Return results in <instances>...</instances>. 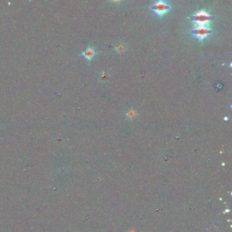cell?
<instances>
[{
  "label": "cell",
  "instance_id": "3957f363",
  "mask_svg": "<svg viewBox=\"0 0 232 232\" xmlns=\"http://www.w3.org/2000/svg\"><path fill=\"white\" fill-rule=\"evenodd\" d=\"M209 19H210V16L206 13H204V12H201V13H199L198 14L196 15L193 17L194 21L196 22L198 25H200L197 26V27H206L204 25L205 23L208 21Z\"/></svg>",
  "mask_w": 232,
  "mask_h": 232
},
{
  "label": "cell",
  "instance_id": "6da1fadb",
  "mask_svg": "<svg viewBox=\"0 0 232 232\" xmlns=\"http://www.w3.org/2000/svg\"><path fill=\"white\" fill-rule=\"evenodd\" d=\"M170 6L168 2L164 1L157 2L151 6V10L158 16H163L169 11Z\"/></svg>",
  "mask_w": 232,
  "mask_h": 232
},
{
  "label": "cell",
  "instance_id": "52a82bcc",
  "mask_svg": "<svg viewBox=\"0 0 232 232\" xmlns=\"http://www.w3.org/2000/svg\"><path fill=\"white\" fill-rule=\"evenodd\" d=\"M117 51H118V52H119V53H122V52H123L124 51H125V47H124V45H123V44H120V45H119V46L117 47Z\"/></svg>",
  "mask_w": 232,
  "mask_h": 232
},
{
  "label": "cell",
  "instance_id": "277c9868",
  "mask_svg": "<svg viewBox=\"0 0 232 232\" xmlns=\"http://www.w3.org/2000/svg\"><path fill=\"white\" fill-rule=\"evenodd\" d=\"M95 55H96V52H95V49L91 47L86 48L85 51L82 52V56L83 57L84 59H85L86 61H91L95 57Z\"/></svg>",
  "mask_w": 232,
  "mask_h": 232
},
{
  "label": "cell",
  "instance_id": "5b68a950",
  "mask_svg": "<svg viewBox=\"0 0 232 232\" xmlns=\"http://www.w3.org/2000/svg\"><path fill=\"white\" fill-rule=\"evenodd\" d=\"M136 116H137V113H136L135 110L133 109L128 110L127 113H126V117L129 120H133L135 118Z\"/></svg>",
  "mask_w": 232,
  "mask_h": 232
},
{
  "label": "cell",
  "instance_id": "7a4b0ae2",
  "mask_svg": "<svg viewBox=\"0 0 232 232\" xmlns=\"http://www.w3.org/2000/svg\"><path fill=\"white\" fill-rule=\"evenodd\" d=\"M193 32L197 38L200 40H204L207 38V36L210 34L211 31L206 27H196Z\"/></svg>",
  "mask_w": 232,
  "mask_h": 232
},
{
  "label": "cell",
  "instance_id": "8992f818",
  "mask_svg": "<svg viewBox=\"0 0 232 232\" xmlns=\"http://www.w3.org/2000/svg\"><path fill=\"white\" fill-rule=\"evenodd\" d=\"M218 227L217 225H212L208 227V232H218Z\"/></svg>",
  "mask_w": 232,
  "mask_h": 232
}]
</instances>
